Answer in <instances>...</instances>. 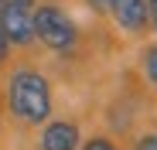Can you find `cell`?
I'll return each instance as SVG.
<instances>
[{
	"instance_id": "6da1fadb",
	"label": "cell",
	"mask_w": 157,
	"mask_h": 150,
	"mask_svg": "<svg viewBox=\"0 0 157 150\" xmlns=\"http://www.w3.org/2000/svg\"><path fill=\"white\" fill-rule=\"evenodd\" d=\"M7 106L28 126L48 123V116H51V85H48V79L34 68H17L7 82Z\"/></svg>"
},
{
	"instance_id": "7a4b0ae2",
	"label": "cell",
	"mask_w": 157,
	"mask_h": 150,
	"mask_svg": "<svg viewBox=\"0 0 157 150\" xmlns=\"http://www.w3.org/2000/svg\"><path fill=\"white\" fill-rule=\"evenodd\" d=\"M31 21H34V38H38L41 44H48L51 51H72V48H75L78 31H75L72 17H68L62 7L44 4V7H38V10L31 14Z\"/></svg>"
},
{
	"instance_id": "3957f363",
	"label": "cell",
	"mask_w": 157,
	"mask_h": 150,
	"mask_svg": "<svg viewBox=\"0 0 157 150\" xmlns=\"http://www.w3.org/2000/svg\"><path fill=\"white\" fill-rule=\"evenodd\" d=\"M0 31H4L7 44H21L28 48L34 41V21L28 7H17V4H4L0 7Z\"/></svg>"
},
{
	"instance_id": "277c9868",
	"label": "cell",
	"mask_w": 157,
	"mask_h": 150,
	"mask_svg": "<svg viewBox=\"0 0 157 150\" xmlns=\"http://www.w3.org/2000/svg\"><path fill=\"white\" fill-rule=\"evenodd\" d=\"M109 14L130 34H144L150 24V0H109Z\"/></svg>"
},
{
	"instance_id": "5b68a950",
	"label": "cell",
	"mask_w": 157,
	"mask_h": 150,
	"mask_svg": "<svg viewBox=\"0 0 157 150\" xmlns=\"http://www.w3.org/2000/svg\"><path fill=\"white\" fill-rule=\"evenodd\" d=\"M82 137H78V126L72 119H55L44 123L41 130V150H78Z\"/></svg>"
},
{
	"instance_id": "8992f818",
	"label": "cell",
	"mask_w": 157,
	"mask_h": 150,
	"mask_svg": "<svg viewBox=\"0 0 157 150\" xmlns=\"http://www.w3.org/2000/svg\"><path fill=\"white\" fill-rule=\"evenodd\" d=\"M144 72H147V79L157 85V44H150L144 51Z\"/></svg>"
},
{
	"instance_id": "52a82bcc",
	"label": "cell",
	"mask_w": 157,
	"mask_h": 150,
	"mask_svg": "<svg viewBox=\"0 0 157 150\" xmlns=\"http://www.w3.org/2000/svg\"><path fill=\"white\" fill-rule=\"evenodd\" d=\"M82 150H116V143H113L109 137H92V140L82 143Z\"/></svg>"
},
{
	"instance_id": "ba28073f",
	"label": "cell",
	"mask_w": 157,
	"mask_h": 150,
	"mask_svg": "<svg viewBox=\"0 0 157 150\" xmlns=\"http://www.w3.org/2000/svg\"><path fill=\"white\" fill-rule=\"evenodd\" d=\"M133 150H157V137H154V133H147V137H140V140L133 143Z\"/></svg>"
},
{
	"instance_id": "9c48e42d",
	"label": "cell",
	"mask_w": 157,
	"mask_h": 150,
	"mask_svg": "<svg viewBox=\"0 0 157 150\" xmlns=\"http://www.w3.org/2000/svg\"><path fill=\"white\" fill-rule=\"evenodd\" d=\"M7 48H10V44H7V38H4V31H0V62L7 58Z\"/></svg>"
},
{
	"instance_id": "30bf717a",
	"label": "cell",
	"mask_w": 157,
	"mask_h": 150,
	"mask_svg": "<svg viewBox=\"0 0 157 150\" xmlns=\"http://www.w3.org/2000/svg\"><path fill=\"white\" fill-rule=\"evenodd\" d=\"M89 4H92L96 10H109V0H89Z\"/></svg>"
},
{
	"instance_id": "8fae6325",
	"label": "cell",
	"mask_w": 157,
	"mask_h": 150,
	"mask_svg": "<svg viewBox=\"0 0 157 150\" xmlns=\"http://www.w3.org/2000/svg\"><path fill=\"white\" fill-rule=\"evenodd\" d=\"M150 21H154V28H157V0H150Z\"/></svg>"
},
{
	"instance_id": "7c38bea8",
	"label": "cell",
	"mask_w": 157,
	"mask_h": 150,
	"mask_svg": "<svg viewBox=\"0 0 157 150\" xmlns=\"http://www.w3.org/2000/svg\"><path fill=\"white\" fill-rule=\"evenodd\" d=\"M7 4H17V7H28V10H31V4H34V0H7Z\"/></svg>"
},
{
	"instance_id": "4fadbf2b",
	"label": "cell",
	"mask_w": 157,
	"mask_h": 150,
	"mask_svg": "<svg viewBox=\"0 0 157 150\" xmlns=\"http://www.w3.org/2000/svg\"><path fill=\"white\" fill-rule=\"evenodd\" d=\"M4 4H7V0H0V7H4Z\"/></svg>"
}]
</instances>
